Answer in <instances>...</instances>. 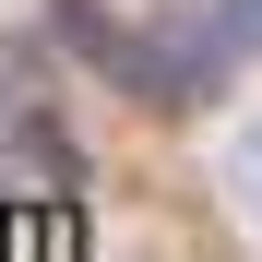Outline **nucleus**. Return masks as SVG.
Masks as SVG:
<instances>
[{"label": "nucleus", "instance_id": "obj_1", "mask_svg": "<svg viewBox=\"0 0 262 262\" xmlns=\"http://www.w3.org/2000/svg\"><path fill=\"white\" fill-rule=\"evenodd\" d=\"M203 12H214V36H227L238 60H262V0H203Z\"/></svg>", "mask_w": 262, "mask_h": 262}, {"label": "nucleus", "instance_id": "obj_2", "mask_svg": "<svg viewBox=\"0 0 262 262\" xmlns=\"http://www.w3.org/2000/svg\"><path fill=\"white\" fill-rule=\"evenodd\" d=\"M227 191H238V203L262 214V119H250V131H238V143H227Z\"/></svg>", "mask_w": 262, "mask_h": 262}]
</instances>
